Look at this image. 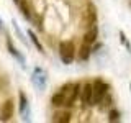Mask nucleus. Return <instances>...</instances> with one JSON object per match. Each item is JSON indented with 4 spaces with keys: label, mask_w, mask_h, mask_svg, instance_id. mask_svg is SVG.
<instances>
[{
    "label": "nucleus",
    "mask_w": 131,
    "mask_h": 123,
    "mask_svg": "<svg viewBox=\"0 0 131 123\" xmlns=\"http://www.w3.org/2000/svg\"><path fill=\"white\" fill-rule=\"evenodd\" d=\"M59 92L62 94V97H64V105L71 107L74 102H75L77 95H79V85L77 84H66Z\"/></svg>",
    "instance_id": "nucleus-1"
},
{
    "label": "nucleus",
    "mask_w": 131,
    "mask_h": 123,
    "mask_svg": "<svg viewBox=\"0 0 131 123\" xmlns=\"http://www.w3.org/2000/svg\"><path fill=\"white\" fill-rule=\"evenodd\" d=\"M74 44L71 41H62L59 44V56H61V61L64 64H71L74 61Z\"/></svg>",
    "instance_id": "nucleus-2"
},
{
    "label": "nucleus",
    "mask_w": 131,
    "mask_h": 123,
    "mask_svg": "<svg viewBox=\"0 0 131 123\" xmlns=\"http://www.w3.org/2000/svg\"><path fill=\"white\" fill-rule=\"evenodd\" d=\"M92 87H93V98H92V104H98V102H100L102 98L105 97L106 90H108V85H106L105 82H102V80H95V82L92 84Z\"/></svg>",
    "instance_id": "nucleus-3"
},
{
    "label": "nucleus",
    "mask_w": 131,
    "mask_h": 123,
    "mask_svg": "<svg viewBox=\"0 0 131 123\" xmlns=\"http://www.w3.org/2000/svg\"><path fill=\"white\" fill-rule=\"evenodd\" d=\"M31 80H33V84L36 85V89L38 90H44L46 89V72L44 71H41L39 67H36L35 71H33V76H31Z\"/></svg>",
    "instance_id": "nucleus-4"
},
{
    "label": "nucleus",
    "mask_w": 131,
    "mask_h": 123,
    "mask_svg": "<svg viewBox=\"0 0 131 123\" xmlns=\"http://www.w3.org/2000/svg\"><path fill=\"white\" fill-rule=\"evenodd\" d=\"M92 98H93V87L92 84H84V87H82V92H80V100L82 104L85 105H92Z\"/></svg>",
    "instance_id": "nucleus-5"
},
{
    "label": "nucleus",
    "mask_w": 131,
    "mask_h": 123,
    "mask_svg": "<svg viewBox=\"0 0 131 123\" xmlns=\"http://www.w3.org/2000/svg\"><path fill=\"white\" fill-rule=\"evenodd\" d=\"M12 115H13V102L12 100H7L5 104L2 107V121H8L12 118Z\"/></svg>",
    "instance_id": "nucleus-6"
},
{
    "label": "nucleus",
    "mask_w": 131,
    "mask_h": 123,
    "mask_svg": "<svg viewBox=\"0 0 131 123\" xmlns=\"http://www.w3.org/2000/svg\"><path fill=\"white\" fill-rule=\"evenodd\" d=\"M20 113H21V117H23L25 121L30 120L31 112L28 110V102H26V97H25L23 94H20Z\"/></svg>",
    "instance_id": "nucleus-7"
},
{
    "label": "nucleus",
    "mask_w": 131,
    "mask_h": 123,
    "mask_svg": "<svg viewBox=\"0 0 131 123\" xmlns=\"http://www.w3.org/2000/svg\"><path fill=\"white\" fill-rule=\"evenodd\" d=\"M93 25H97V10L93 7V3H89V7H87V26L90 28Z\"/></svg>",
    "instance_id": "nucleus-8"
},
{
    "label": "nucleus",
    "mask_w": 131,
    "mask_h": 123,
    "mask_svg": "<svg viewBox=\"0 0 131 123\" xmlns=\"http://www.w3.org/2000/svg\"><path fill=\"white\" fill-rule=\"evenodd\" d=\"M95 39H97V25H93V26H90V28H89V31L85 33V36H84V43L92 44Z\"/></svg>",
    "instance_id": "nucleus-9"
},
{
    "label": "nucleus",
    "mask_w": 131,
    "mask_h": 123,
    "mask_svg": "<svg viewBox=\"0 0 131 123\" xmlns=\"http://www.w3.org/2000/svg\"><path fill=\"white\" fill-rule=\"evenodd\" d=\"M52 120L57 123H67V121H71V113L69 112H57Z\"/></svg>",
    "instance_id": "nucleus-10"
},
{
    "label": "nucleus",
    "mask_w": 131,
    "mask_h": 123,
    "mask_svg": "<svg viewBox=\"0 0 131 123\" xmlns=\"http://www.w3.org/2000/svg\"><path fill=\"white\" fill-rule=\"evenodd\" d=\"M8 49H10L12 56H13V57H16V59L20 61V64H21L23 67H25V57H23V56H21V54H20V53H18V49H15L13 46H12V43H8Z\"/></svg>",
    "instance_id": "nucleus-11"
},
{
    "label": "nucleus",
    "mask_w": 131,
    "mask_h": 123,
    "mask_svg": "<svg viewBox=\"0 0 131 123\" xmlns=\"http://www.w3.org/2000/svg\"><path fill=\"white\" fill-rule=\"evenodd\" d=\"M90 56V49H89V44L87 43H84V46L80 48V53H79V59L80 61H85L87 57Z\"/></svg>",
    "instance_id": "nucleus-12"
},
{
    "label": "nucleus",
    "mask_w": 131,
    "mask_h": 123,
    "mask_svg": "<svg viewBox=\"0 0 131 123\" xmlns=\"http://www.w3.org/2000/svg\"><path fill=\"white\" fill-rule=\"evenodd\" d=\"M52 105L54 107H62L64 105V97H62L61 92H57V94L52 95Z\"/></svg>",
    "instance_id": "nucleus-13"
},
{
    "label": "nucleus",
    "mask_w": 131,
    "mask_h": 123,
    "mask_svg": "<svg viewBox=\"0 0 131 123\" xmlns=\"http://www.w3.org/2000/svg\"><path fill=\"white\" fill-rule=\"evenodd\" d=\"M28 35H30V38H31V41L35 43V46L38 48V51H43V48H41V44H39V41H38V38H36V35L33 33L31 30H28Z\"/></svg>",
    "instance_id": "nucleus-14"
},
{
    "label": "nucleus",
    "mask_w": 131,
    "mask_h": 123,
    "mask_svg": "<svg viewBox=\"0 0 131 123\" xmlns=\"http://www.w3.org/2000/svg\"><path fill=\"white\" fill-rule=\"evenodd\" d=\"M13 28H15V33H16V35H18V38L21 39L25 44H28L26 38H25V36H23V33H21V30H20V26H18V25H16V22H13Z\"/></svg>",
    "instance_id": "nucleus-15"
},
{
    "label": "nucleus",
    "mask_w": 131,
    "mask_h": 123,
    "mask_svg": "<svg viewBox=\"0 0 131 123\" xmlns=\"http://www.w3.org/2000/svg\"><path fill=\"white\" fill-rule=\"evenodd\" d=\"M120 38H121V41H123V43L126 44V48L129 49V43H128V41H126V38H125V35H123V33H120Z\"/></svg>",
    "instance_id": "nucleus-16"
},
{
    "label": "nucleus",
    "mask_w": 131,
    "mask_h": 123,
    "mask_svg": "<svg viewBox=\"0 0 131 123\" xmlns=\"http://www.w3.org/2000/svg\"><path fill=\"white\" fill-rule=\"evenodd\" d=\"M110 120H115V121H116L118 120V112H112V118H110Z\"/></svg>",
    "instance_id": "nucleus-17"
},
{
    "label": "nucleus",
    "mask_w": 131,
    "mask_h": 123,
    "mask_svg": "<svg viewBox=\"0 0 131 123\" xmlns=\"http://www.w3.org/2000/svg\"><path fill=\"white\" fill-rule=\"evenodd\" d=\"M13 2H15V3H18V2H20V0H13Z\"/></svg>",
    "instance_id": "nucleus-18"
},
{
    "label": "nucleus",
    "mask_w": 131,
    "mask_h": 123,
    "mask_svg": "<svg viewBox=\"0 0 131 123\" xmlns=\"http://www.w3.org/2000/svg\"><path fill=\"white\" fill-rule=\"evenodd\" d=\"M0 28H2V22H0Z\"/></svg>",
    "instance_id": "nucleus-19"
}]
</instances>
